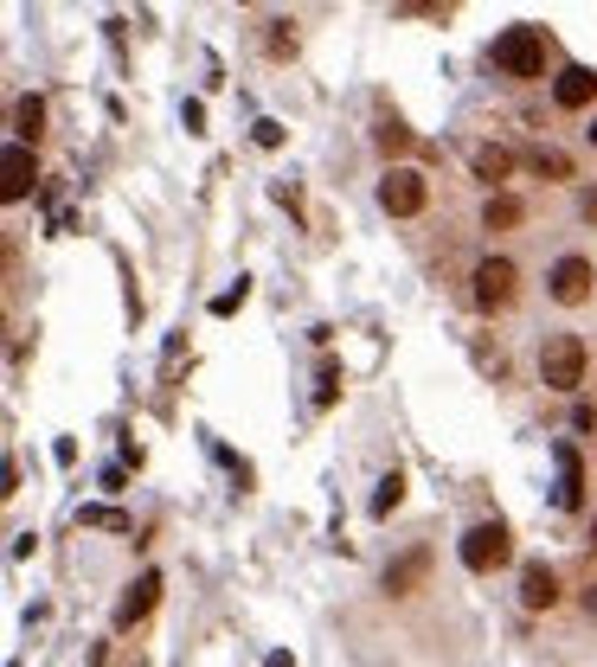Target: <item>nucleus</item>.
<instances>
[{"mask_svg":"<svg viewBox=\"0 0 597 667\" xmlns=\"http://www.w3.org/2000/svg\"><path fill=\"white\" fill-rule=\"evenodd\" d=\"M379 149H386V154H405V149H411V129L386 122V129H379Z\"/></svg>","mask_w":597,"mask_h":667,"instance_id":"6ab92c4d","label":"nucleus"},{"mask_svg":"<svg viewBox=\"0 0 597 667\" xmlns=\"http://www.w3.org/2000/svg\"><path fill=\"white\" fill-rule=\"evenodd\" d=\"M424 578H431V546H411L405 558H392V565H386V591H392V597H411Z\"/></svg>","mask_w":597,"mask_h":667,"instance_id":"6e6552de","label":"nucleus"},{"mask_svg":"<svg viewBox=\"0 0 597 667\" xmlns=\"http://www.w3.org/2000/svg\"><path fill=\"white\" fill-rule=\"evenodd\" d=\"M245 296H251V283H238V289H225V296L213 302V315H231V308H245Z\"/></svg>","mask_w":597,"mask_h":667,"instance_id":"aec40b11","label":"nucleus"},{"mask_svg":"<svg viewBox=\"0 0 597 667\" xmlns=\"http://www.w3.org/2000/svg\"><path fill=\"white\" fill-rule=\"evenodd\" d=\"M399 501H405V475H399V469H392V475H386V482H379V494H373V514L386 520V514H392V507H399Z\"/></svg>","mask_w":597,"mask_h":667,"instance_id":"f3484780","label":"nucleus"},{"mask_svg":"<svg viewBox=\"0 0 597 667\" xmlns=\"http://www.w3.org/2000/svg\"><path fill=\"white\" fill-rule=\"evenodd\" d=\"M527 167H533V174H546V181H572V161H565L560 149H533V154H527Z\"/></svg>","mask_w":597,"mask_h":667,"instance_id":"dca6fc26","label":"nucleus"},{"mask_svg":"<svg viewBox=\"0 0 597 667\" xmlns=\"http://www.w3.org/2000/svg\"><path fill=\"white\" fill-rule=\"evenodd\" d=\"M514 296H521V270L508 258H482L476 263V308L482 315H501V308H514Z\"/></svg>","mask_w":597,"mask_h":667,"instance_id":"20e7f679","label":"nucleus"},{"mask_svg":"<svg viewBox=\"0 0 597 667\" xmlns=\"http://www.w3.org/2000/svg\"><path fill=\"white\" fill-rule=\"evenodd\" d=\"M553 462H560V488H553V501L572 514V507L585 501V462H578V449L572 444H553Z\"/></svg>","mask_w":597,"mask_h":667,"instance_id":"1a4fd4ad","label":"nucleus"},{"mask_svg":"<svg viewBox=\"0 0 597 667\" xmlns=\"http://www.w3.org/2000/svg\"><path fill=\"white\" fill-rule=\"evenodd\" d=\"M424 199H431V181H424L417 167H386V181H379V206H386L392 219H417Z\"/></svg>","mask_w":597,"mask_h":667,"instance_id":"39448f33","label":"nucleus"},{"mask_svg":"<svg viewBox=\"0 0 597 667\" xmlns=\"http://www.w3.org/2000/svg\"><path fill=\"white\" fill-rule=\"evenodd\" d=\"M521 219H527V206L514 199V193H488V206H482V225H488V231H514Z\"/></svg>","mask_w":597,"mask_h":667,"instance_id":"2eb2a0df","label":"nucleus"},{"mask_svg":"<svg viewBox=\"0 0 597 667\" xmlns=\"http://www.w3.org/2000/svg\"><path fill=\"white\" fill-rule=\"evenodd\" d=\"M469 167H476V181L501 186L508 174H514V154H508V149H495V142H469Z\"/></svg>","mask_w":597,"mask_h":667,"instance_id":"f8f14e48","label":"nucleus"},{"mask_svg":"<svg viewBox=\"0 0 597 667\" xmlns=\"http://www.w3.org/2000/svg\"><path fill=\"white\" fill-rule=\"evenodd\" d=\"M521 603L527 610H553V603H560V571H553V565H527L521 571Z\"/></svg>","mask_w":597,"mask_h":667,"instance_id":"9b49d317","label":"nucleus"},{"mask_svg":"<svg viewBox=\"0 0 597 667\" xmlns=\"http://www.w3.org/2000/svg\"><path fill=\"white\" fill-rule=\"evenodd\" d=\"M585 135H591V142H597V122H591V129H585Z\"/></svg>","mask_w":597,"mask_h":667,"instance_id":"5701e85b","label":"nucleus"},{"mask_svg":"<svg viewBox=\"0 0 597 667\" xmlns=\"http://www.w3.org/2000/svg\"><path fill=\"white\" fill-rule=\"evenodd\" d=\"M77 520H84V526H110V533H129V520L116 514V507H84Z\"/></svg>","mask_w":597,"mask_h":667,"instance_id":"a211bd4d","label":"nucleus"},{"mask_svg":"<svg viewBox=\"0 0 597 667\" xmlns=\"http://www.w3.org/2000/svg\"><path fill=\"white\" fill-rule=\"evenodd\" d=\"M585 367H591V353L578 334H546V347H540V385L546 392H578Z\"/></svg>","mask_w":597,"mask_h":667,"instance_id":"f03ea898","label":"nucleus"},{"mask_svg":"<svg viewBox=\"0 0 597 667\" xmlns=\"http://www.w3.org/2000/svg\"><path fill=\"white\" fill-rule=\"evenodd\" d=\"M154 603H161V571H142V578L122 591V603H116V630H135Z\"/></svg>","mask_w":597,"mask_h":667,"instance_id":"0eeeda50","label":"nucleus"},{"mask_svg":"<svg viewBox=\"0 0 597 667\" xmlns=\"http://www.w3.org/2000/svg\"><path fill=\"white\" fill-rule=\"evenodd\" d=\"M591 283H597L591 258H560V263H553V276H546V289H553V302H565V308L591 302Z\"/></svg>","mask_w":597,"mask_h":667,"instance_id":"423d86ee","label":"nucleus"},{"mask_svg":"<svg viewBox=\"0 0 597 667\" xmlns=\"http://www.w3.org/2000/svg\"><path fill=\"white\" fill-rule=\"evenodd\" d=\"M585 610H591V623H597V591H585Z\"/></svg>","mask_w":597,"mask_h":667,"instance_id":"4be33fe9","label":"nucleus"},{"mask_svg":"<svg viewBox=\"0 0 597 667\" xmlns=\"http://www.w3.org/2000/svg\"><path fill=\"white\" fill-rule=\"evenodd\" d=\"M508 558H514V533H508V520H476V526H469V533H463V565H469V571H501V565H508Z\"/></svg>","mask_w":597,"mask_h":667,"instance_id":"7ed1b4c3","label":"nucleus"},{"mask_svg":"<svg viewBox=\"0 0 597 667\" xmlns=\"http://www.w3.org/2000/svg\"><path fill=\"white\" fill-rule=\"evenodd\" d=\"M553 97H560V110H585V103H597V72L591 65H565L560 84H553Z\"/></svg>","mask_w":597,"mask_h":667,"instance_id":"9d476101","label":"nucleus"},{"mask_svg":"<svg viewBox=\"0 0 597 667\" xmlns=\"http://www.w3.org/2000/svg\"><path fill=\"white\" fill-rule=\"evenodd\" d=\"M33 181H39V167H33V149H7V199H26L33 193Z\"/></svg>","mask_w":597,"mask_h":667,"instance_id":"ddd939ff","label":"nucleus"},{"mask_svg":"<svg viewBox=\"0 0 597 667\" xmlns=\"http://www.w3.org/2000/svg\"><path fill=\"white\" fill-rule=\"evenodd\" d=\"M546 52H553L546 26H508L488 45V65L501 77H546Z\"/></svg>","mask_w":597,"mask_h":667,"instance_id":"f257e3e1","label":"nucleus"},{"mask_svg":"<svg viewBox=\"0 0 597 667\" xmlns=\"http://www.w3.org/2000/svg\"><path fill=\"white\" fill-rule=\"evenodd\" d=\"M39 135H45V103H39V97H20V103H13V142L33 149Z\"/></svg>","mask_w":597,"mask_h":667,"instance_id":"4468645a","label":"nucleus"},{"mask_svg":"<svg viewBox=\"0 0 597 667\" xmlns=\"http://www.w3.org/2000/svg\"><path fill=\"white\" fill-rule=\"evenodd\" d=\"M585 219L597 225V186H591V193H585Z\"/></svg>","mask_w":597,"mask_h":667,"instance_id":"412c9836","label":"nucleus"}]
</instances>
